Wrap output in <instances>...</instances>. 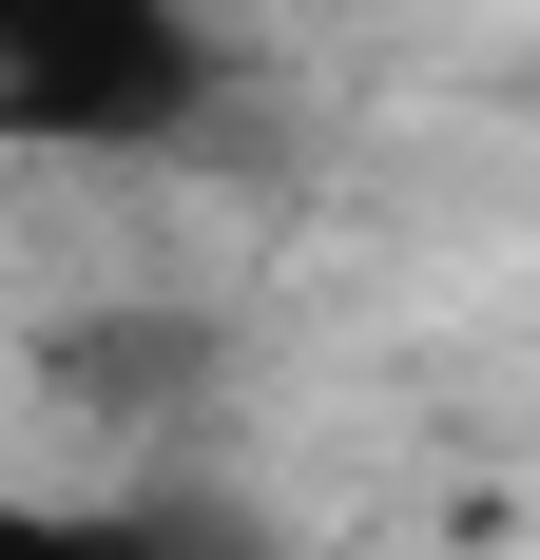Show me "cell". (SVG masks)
I'll use <instances>...</instances> for the list:
<instances>
[{
  "label": "cell",
  "instance_id": "2",
  "mask_svg": "<svg viewBox=\"0 0 540 560\" xmlns=\"http://www.w3.org/2000/svg\"><path fill=\"white\" fill-rule=\"evenodd\" d=\"M0 560H213V541H193V522H155V503H136V522H78V503H20V522H0Z\"/></svg>",
  "mask_w": 540,
  "mask_h": 560
},
{
  "label": "cell",
  "instance_id": "1",
  "mask_svg": "<svg viewBox=\"0 0 540 560\" xmlns=\"http://www.w3.org/2000/svg\"><path fill=\"white\" fill-rule=\"evenodd\" d=\"M213 20L193 0H0V136L20 155H155L213 116Z\"/></svg>",
  "mask_w": 540,
  "mask_h": 560
}]
</instances>
